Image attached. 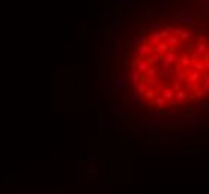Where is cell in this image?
Instances as JSON below:
<instances>
[{"label":"cell","instance_id":"1","mask_svg":"<svg viewBox=\"0 0 209 194\" xmlns=\"http://www.w3.org/2000/svg\"><path fill=\"white\" fill-rule=\"evenodd\" d=\"M166 42L169 43V46H178L181 43V39H179V36H175L170 33V36L166 37Z\"/></svg>","mask_w":209,"mask_h":194},{"label":"cell","instance_id":"2","mask_svg":"<svg viewBox=\"0 0 209 194\" xmlns=\"http://www.w3.org/2000/svg\"><path fill=\"white\" fill-rule=\"evenodd\" d=\"M178 22H179V24H187V26H190V24L194 22V18L188 17V15H181V17L178 18Z\"/></svg>","mask_w":209,"mask_h":194},{"label":"cell","instance_id":"3","mask_svg":"<svg viewBox=\"0 0 209 194\" xmlns=\"http://www.w3.org/2000/svg\"><path fill=\"white\" fill-rule=\"evenodd\" d=\"M190 37H191V32H190V30H184V32L181 33V36H179L181 40H190Z\"/></svg>","mask_w":209,"mask_h":194},{"label":"cell","instance_id":"4","mask_svg":"<svg viewBox=\"0 0 209 194\" xmlns=\"http://www.w3.org/2000/svg\"><path fill=\"white\" fill-rule=\"evenodd\" d=\"M170 32H172V35H175V36H181V33H182L184 30H182L181 27H172Z\"/></svg>","mask_w":209,"mask_h":194},{"label":"cell","instance_id":"5","mask_svg":"<svg viewBox=\"0 0 209 194\" xmlns=\"http://www.w3.org/2000/svg\"><path fill=\"white\" fill-rule=\"evenodd\" d=\"M170 3H172V0H158V5H161V6H167Z\"/></svg>","mask_w":209,"mask_h":194},{"label":"cell","instance_id":"6","mask_svg":"<svg viewBox=\"0 0 209 194\" xmlns=\"http://www.w3.org/2000/svg\"><path fill=\"white\" fill-rule=\"evenodd\" d=\"M205 8H206V11L209 12V0H205Z\"/></svg>","mask_w":209,"mask_h":194}]
</instances>
